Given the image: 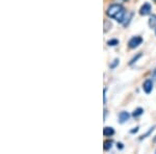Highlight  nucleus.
<instances>
[{"label": "nucleus", "instance_id": "1", "mask_svg": "<svg viewBox=\"0 0 156 154\" xmlns=\"http://www.w3.org/2000/svg\"><path fill=\"white\" fill-rule=\"evenodd\" d=\"M106 15L109 18L115 19L119 23H123L125 18H126V9L121 4H112L108 6Z\"/></svg>", "mask_w": 156, "mask_h": 154}, {"label": "nucleus", "instance_id": "2", "mask_svg": "<svg viewBox=\"0 0 156 154\" xmlns=\"http://www.w3.org/2000/svg\"><path fill=\"white\" fill-rule=\"evenodd\" d=\"M142 43H143L142 37H140V36L132 37L131 39L129 40V42H128V47H129L130 49H135V48H137Z\"/></svg>", "mask_w": 156, "mask_h": 154}, {"label": "nucleus", "instance_id": "3", "mask_svg": "<svg viewBox=\"0 0 156 154\" xmlns=\"http://www.w3.org/2000/svg\"><path fill=\"white\" fill-rule=\"evenodd\" d=\"M143 90L145 91L146 94H150L153 90V80L152 79L145 80L144 83H143Z\"/></svg>", "mask_w": 156, "mask_h": 154}, {"label": "nucleus", "instance_id": "4", "mask_svg": "<svg viewBox=\"0 0 156 154\" xmlns=\"http://www.w3.org/2000/svg\"><path fill=\"white\" fill-rule=\"evenodd\" d=\"M151 9H152V6H151L150 3H148V2H146L142 5L140 9V14L142 15V16H147V15H150L151 13Z\"/></svg>", "mask_w": 156, "mask_h": 154}, {"label": "nucleus", "instance_id": "5", "mask_svg": "<svg viewBox=\"0 0 156 154\" xmlns=\"http://www.w3.org/2000/svg\"><path fill=\"white\" fill-rule=\"evenodd\" d=\"M129 118H130V115L127 112H121L119 115V122L121 124H123V123H125L126 121L129 120Z\"/></svg>", "mask_w": 156, "mask_h": 154}, {"label": "nucleus", "instance_id": "6", "mask_svg": "<svg viewBox=\"0 0 156 154\" xmlns=\"http://www.w3.org/2000/svg\"><path fill=\"white\" fill-rule=\"evenodd\" d=\"M103 134L104 136H112L115 134V129L112 127H104L103 128Z\"/></svg>", "mask_w": 156, "mask_h": 154}, {"label": "nucleus", "instance_id": "7", "mask_svg": "<svg viewBox=\"0 0 156 154\" xmlns=\"http://www.w3.org/2000/svg\"><path fill=\"white\" fill-rule=\"evenodd\" d=\"M144 113V109L142 107H137L136 109H134V112L132 113V117L133 118H138L140 116H142Z\"/></svg>", "mask_w": 156, "mask_h": 154}, {"label": "nucleus", "instance_id": "8", "mask_svg": "<svg viewBox=\"0 0 156 154\" xmlns=\"http://www.w3.org/2000/svg\"><path fill=\"white\" fill-rule=\"evenodd\" d=\"M149 26L151 28H154L156 27V15H152L149 19Z\"/></svg>", "mask_w": 156, "mask_h": 154}, {"label": "nucleus", "instance_id": "9", "mask_svg": "<svg viewBox=\"0 0 156 154\" xmlns=\"http://www.w3.org/2000/svg\"><path fill=\"white\" fill-rule=\"evenodd\" d=\"M112 147V140H107L104 142V146H103V149H104L105 151H108L110 150Z\"/></svg>", "mask_w": 156, "mask_h": 154}, {"label": "nucleus", "instance_id": "10", "mask_svg": "<svg viewBox=\"0 0 156 154\" xmlns=\"http://www.w3.org/2000/svg\"><path fill=\"white\" fill-rule=\"evenodd\" d=\"M155 126H154V127H152V128H150V130L149 131H148V132L147 133H145V134H143L142 136H140V141H142V140H144V138H148V136H149L150 134H151V133H152L153 132V131H154L155 130Z\"/></svg>", "mask_w": 156, "mask_h": 154}, {"label": "nucleus", "instance_id": "11", "mask_svg": "<svg viewBox=\"0 0 156 154\" xmlns=\"http://www.w3.org/2000/svg\"><path fill=\"white\" fill-rule=\"evenodd\" d=\"M107 45L108 46H117V45H119V41H118L117 39H112V40H109V41L107 42Z\"/></svg>", "mask_w": 156, "mask_h": 154}, {"label": "nucleus", "instance_id": "12", "mask_svg": "<svg viewBox=\"0 0 156 154\" xmlns=\"http://www.w3.org/2000/svg\"><path fill=\"white\" fill-rule=\"evenodd\" d=\"M140 57H142V53H138V54L136 55V56L133 57V59H132L131 60H130L129 65H130V66H132L133 64H134V63H136V60H137L138 59H140Z\"/></svg>", "mask_w": 156, "mask_h": 154}, {"label": "nucleus", "instance_id": "13", "mask_svg": "<svg viewBox=\"0 0 156 154\" xmlns=\"http://www.w3.org/2000/svg\"><path fill=\"white\" fill-rule=\"evenodd\" d=\"M119 62H120L119 59H115L114 60V63H112V64L109 66V67H110V69H115V68L117 67L118 65H119Z\"/></svg>", "mask_w": 156, "mask_h": 154}, {"label": "nucleus", "instance_id": "14", "mask_svg": "<svg viewBox=\"0 0 156 154\" xmlns=\"http://www.w3.org/2000/svg\"><path fill=\"white\" fill-rule=\"evenodd\" d=\"M117 148L119 149V150H122V149L124 148V146H123L122 143H117Z\"/></svg>", "mask_w": 156, "mask_h": 154}, {"label": "nucleus", "instance_id": "15", "mask_svg": "<svg viewBox=\"0 0 156 154\" xmlns=\"http://www.w3.org/2000/svg\"><path fill=\"white\" fill-rule=\"evenodd\" d=\"M138 129H140V128L138 127H135L134 129H132V130H130V133H136L137 131H138Z\"/></svg>", "mask_w": 156, "mask_h": 154}, {"label": "nucleus", "instance_id": "16", "mask_svg": "<svg viewBox=\"0 0 156 154\" xmlns=\"http://www.w3.org/2000/svg\"><path fill=\"white\" fill-rule=\"evenodd\" d=\"M104 103H106V89H104Z\"/></svg>", "mask_w": 156, "mask_h": 154}, {"label": "nucleus", "instance_id": "17", "mask_svg": "<svg viewBox=\"0 0 156 154\" xmlns=\"http://www.w3.org/2000/svg\"><path fill=\"white\" fill-rule=\"evenodd\" d=\"M155 34H156V27H155Z\"/></svg>", "mask_w": 156, "mask_h": 154}, {"label": "nucleus", "instance_id": "18", "mask_svg": "<svg viewBox=\"0 0 156 154\" xmlns=\"http://www.w3.org/2000/svg\"><path fill=\"white\" fill-rule=\"evenodd\" d=\"M123 1H127V0H123Z\"/></svg>", "mask_w": 156, "mask_h": 154}, {"label": "nucleus", "instance_id": "19", "mask_svg": "<svg viewBox=\"0 0 156 154\" xmlns=\"http://www.w3.org/2000/svg\"><path fill=\"white\" fill-rule=\"evenodd\" d=\"M153 1H155V2H156V0H153Z\"/></svg>", "mask_w": 156, "mask_h": 154}, {"label": "nucleus", "instance_id": "20", "mask_svg": "<svg viewBox=\"0 0 156 154\" xmlns=\"http://www.w3.org/2000/svg\"><path fill=\"white\" fill-rule=\"evenodd\" d=\"M155 152H156V151H155Z\"/></svg>", "mask_w": 156, "mask_h": 154}]
</instances>
